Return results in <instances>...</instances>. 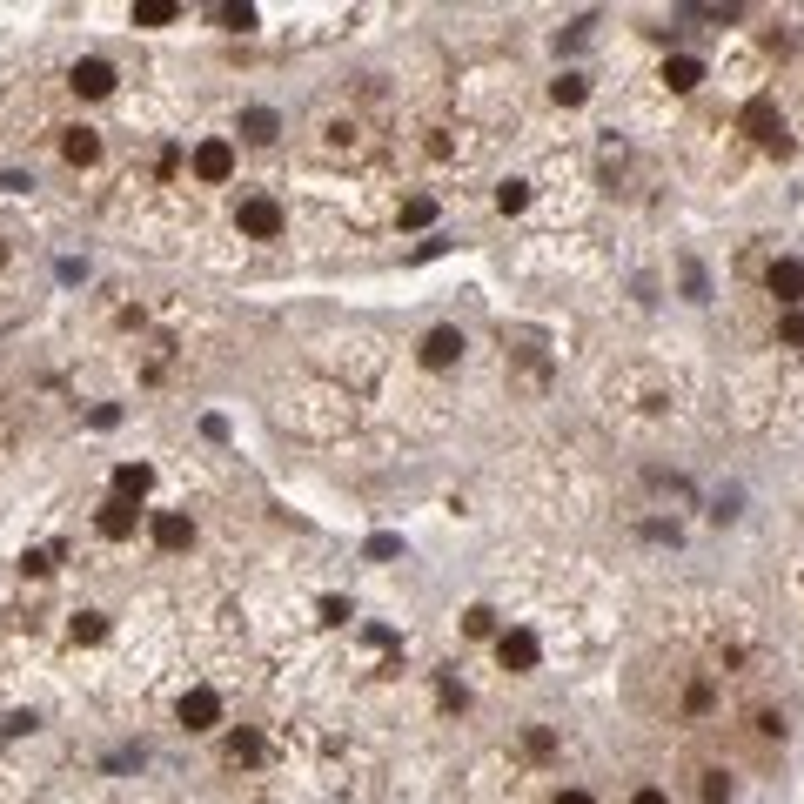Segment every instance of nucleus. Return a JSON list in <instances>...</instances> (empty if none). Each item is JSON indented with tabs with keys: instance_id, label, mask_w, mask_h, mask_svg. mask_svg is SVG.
<instances>
[{
	"instance_id": "f257e3e1",
	"label": "nucleus",
	"mask_w": 804,
	"mask_h": 804,
	"mask_svg": "<svg viewBox=\"0 0 804 804\" xmlns=\"http://www.w3.org/2000/svg\"><path fill=\"white\" fill-rule=\"evenodd\" d=\"M235 228H242L248 242H275V235L289 228V215H282V201H275V195H242V201H235Z\"/></svg>"
},
{
	"instance_id": "f03ea898",
	"label": "nucleus",
	"mask_w": 804,
	"mask_h": 804,
	"mask_svg": "<svg viewBox=\"0 0 804 804\" xmlns=\"http://www.w3.org/2000/svg\"><path fill=\"white\" fill-rule=\"evenodd\" d=\"M737 128L751 134V141H764V148H791V134H784V114H778V101H771V94H751V101H744V114H737Z\"/></svg>"
},
{
	"instance_id": "7ed1b4c3",
	"label": "nucleus",
	"mask_w": 804,
	"mask_h": 804,
	"mask_svg": "<svg viewBox=\"0 0 804 804\" xmlns=\"http://www.w3.org/2000/svg\"><path fill=\"white\" fill-rule=\"evenodd\" d=\"M188 175H195L201 188H222V181L235 175V141H222V134L195 141V155H188Z\"/></svg>"
},
{
	"instance_id": "20e7f679",
	"label": "nucleus",
	"mask_w": 804,
	"mask_h": 804,
	"mask_svg": "<svg viewBox=\"0 0 804 804\" xmlns=\"http://www.w3.org/2000/svg\"><path fill=\"white\" fill-rule=\"evenodd\" d=\"M67 88L81 94V101H108V94H114V67L101 61V54H88V61L67 67Z\"/></svg>"
},
{
	"instance_id": "39448f33",
	"label": "nucleus",
	"mask_w": 804,
	"mask_h": 804,
	"mask_svg": "<svg viewBox=\"0 0 804 804\" xmlns=\"http://www.w3.org/2000/svg\"><path fill=\"white\" fill-rule=\"evenodd\" d=\"M94 530L108 536V543H128V536L141 530V510H134V496H108V503H101V516H94Z\"/></svg>"
},
{
	"instance_id": "423d86ee",
	"label": "nucleus",
	"mask_w": 804,
	"mask_h": 804,
	"mask_svg": "<svg viewBox=\"0 0 804 804\" xmlns=\"http://www.w3.org/2000/svg\"><path fill=\"white\" fill-rule=\"evenodd\" d=\"M764 289L778 295L784 309H804V262H791V255L771 262V268H764Z\"/></svg>"
},
{
	"instance_id": "0eeeda50",
	"label": "nucleus",
	"mask_w": 804,
	"mask_h": 804,
	"mask_svg": "<svg viewBox=\"0 0 804 804\" xmlns=\"http://www.w3.org/2000/svg\"><path fill=\"white\" fill-rule=\"evenodd\" d=\"M148 536H155V550H188L195 523H188V510H155L148 516Z\"/></svg>"
},
{
	"instance_id": "6e6552de",
	"label": "nucleus",
	"mask_w": 804,
	"mask_h": 804,
	"mask_svg": "<svg viewBox=\"0 0 804 804\" xmlns=\"http://www.w3.org/2000/svg\"><path fill=\"white\" fill-rule=\"evenodd\" d=\"M536 657H543V650H536L530 630H503V637H496V664L516 670V677H523V670H536Z\"/></svg>"
},
{
	"instance_id": "1a4fd4ad",
	"label": "nucleus",
	"mask_w": 804,
	"mask_h": 804,
	"mask_svg": "<svg viewBox=\"0 0 804 804\" xmlns=\"http://www.w3.org/2000/svg\"><path fill=\"white\" fill-rule=\"evenodd\" d=\"M449 362H463V329H456V322L423 335V369H449Z\"/></svg>"
},
{
	"instance_id": "9d476101",
	"label": "nucleus",
	"mask_w": 804,
	"mask_h": 804,
	"mask_svg": "<svg viewBox=\"0 0 804 804\" xmlns=\"http://www.w3.org/2000/svg\"><path fill=\"white\" fill-rule=\"evenodd\" d=\"M181 724H188V731H215V724H222V697L208 691V684H195V691L181 697Z\"/></svg>"
},
{
	"instance_id": "9b49d317",
	"label": "nucleus",
	"mask_w": 804,
	"mask_h": 804,
	"mask_svg": "<svg viewBox=\"0 0 804 804\" xmlns=\"http://www.w3.org/2000/svg\"><path fill=\"white\" fill-rule=\"evenodd\" d=\"M61 155H67V168H94V161H101V134H94V128H67L61 134Z\"/></svg>"
},
{
	"instance_id": "f8f14e48",
	"label": "nucleus",
	"mask_w": 804,
	"mask_h": 804,
	"mask_svg": "<svg viewBox=\"0 0 804 804\" xmlns=\"http://www.w3.org/2000/svg\"><path fill=\"white\" fill-rule=\"evenodd\" d=\"M664 81H670V94H691L697 81H704V61H697V54H670V61H664Z\"/></svg>"
},
{
	"instance_id": "ddd939ff",
	"label": "nucleus",
	"mask_w": 804,
	"mask_h": 804,
	"mask_svg": "<svg viewBox=\"0 0 804 804\" xmlns=\"http://www.w3.org/2000/svg\"><path fill=\"white\" fill-rule=\"evenodd\" d=\"M67 637H74V644H101V637H108V617H101V610H74V617H67Z\"/></svg>"
},
{
	"instance_id": "4468645a",
	"label": "nucleus",
	"mask_w": 804,
	"mask_h": 804,
	"mask_svg": "<svg viewBox=\"0 0 804 804\" xmlns=\"http://www.w3.org/2000/svg\"><path fill=\"white\" fill-rule=\"evenodd\" d=\"M181 7L175 0H134V27H175Z\"/></svg>"
},
{
	"instance_id": "2eb2a0df",
	"label": "nucleus",
	"mask_w": 804,
	"mask_h": 804,
	"mask_svg": "<svg viewBox=\"0 0 804 804\" xmlns=\"http://www.w3.org/2000/svg\"><path fill=\"white\" fill-rule=\"evenodd\" d=\"M242 134H248V141H275L282 121H275V108H242Z\"/></svg>"
},
{
	"instance_id": "dca6fc26",
	"label": "nucleus",
	"mask_w": 804,
	"mask_h": 804,
	"mask_svg": "<svg viewBox=\"0 0 804 804\" xmlns=\"http://www.w3.org/2000/svg\"><path fill=\"white\" fill-rule=\"evenodd\" d=\"M148 483H155V469H148V463H121V469H114V496H141Z\"/></svg>"
},
{
	"instance_id": "f3484780",
	"label": "nucleus",
	"mask_w": 804,
	"mask_h": 804,
	"mask_svg": "<svg viewBox=\"0 0 804 804\" xmlns=\"http://www.w3.org/2000/svg\"><path fill=\"white\" fill-rule=\"evenodd\" d=\"M429 222H436V201H429V195L402 201V228H429Z\"/></svg>"
},
{
	"instance_id": "a211bd4d",
	"label": "nucleus",
	"mask_w": 804,
	"mask_h": 804,
	"mask_svg": "<svg viewBox=\"0 0 804 804\" xmlns=\"http://www.w3.org/2000/svg\"><path fill=\"white\" fill-rule=\"evenodd\" d=\"M583 94H590V88H583L577 74H557V81H550V101H557V108H577Z\"/></svg>"
},
{
	"instance_id": "6ab92c4d",
	"label": "nucleus",
	"mask_w": 804,
	"mask_h": 804,
	"mask_svg": "<svg viewBox=\"0 0 804 804\" xmlns=\"http://www.w3.org/2000/svg\"><path fill=\"white\" fill-rule=\"evenodd\" d=\"M496 208H503V215H523V208H530V188H523V181H503V188H496Z\"/></svg>"
},
{
	"instance_id": "aec40b11",
	"label": "nucleus",
	"mask_w": 804,
	"mask_h": 804,
	"mask_svg": "<svg viewBox=\"0 0 804 804\" xmlns=\"http://www.w3.org/2000/svg\"><path fill=\"white\" fill-rule=\"evenodd\" d=\"M228 758H235V764H255V758H262V737H255V731H235V737H228Z\"/></svg>"
},
{
	"instance_id": "412c9836",
	"label": "nucleus",
	"mask_w": 804,
	"mask_h": 804,
	"mask_svg": "<svg viewBox=\"0 0 804 804\" xmlns=\"http://www.w3.org/2000/svg\"><path fill=\"white\" fill-rule=\"evenodd\" d=\"M778 342H784V349H804V309H784V322H778Z\"/></svg>"
},
{
	"instance_id": "4be33fe9",
	"label": "nucleus",
	"mask_w": 804,
	"mask_h": 804,
	"mask_svg": "<svg viewBox=\"0 0 804 804\" xmlns=\"http://www.w3.org/2000/svg\"><path fill=\"white\" fill-rule=\"evenodd\" d=\"M215 21H222L228 34H248V27H255V7H215Z\"/></svg>"
},
{
	"instance_id": "5701e85b",
	"label": "nucleus",
	"mask_w": 804,
	"mask_h": 804,
	"mask_svg": "<svg viewBox=\"0 0 804 804\" xmlns=\"http://www.w3.org/2000/svg\"><path fill=\"white\" fill-rule=\"evenodd\" d=\"M490 630H496V610H483V603H476V610L463 617V637H490Z\"/></svg>"
},
{
	"instance_id": "b1692460",
	"label": "nucleus",
	"mask_w": 804,
	"mask_h": 804,
	"mask_svg": "<svg viewBox=\"0 0 804 804\" xmlns=\"http://www.w3.org/2000/svg\"><path fill=\"white\" fill-rule=\"evenodd\" d=\"M697 791H704V804H724V798H731V778H724V771H704Z\"/></svg>"
},
{
	"instance_id": "393cba45",
	"label": "nucleus",
	"mask_w": 804,
	"mask_h": 804,
	"mask_svg": "<svg viewBox=\"0 0 804 804\" xmlns=\"http://www.w3.org/2000/svg\"><path fill=\"white\" fill-rule=\"evenodd\" d=\"M523 744H530V758H550V751H557V737H550V731H543V724H536V731H530V737H523Z\"/></svg>"
},
{
	"instance_id": "a878e982",
	"label": "nucleus",
	"mask_w": 804,
	"mask_h": 804,
	"mask_svg": "<svg viewBox=\"0 0 804 804\" xmlns=\"http://www.w3.org/2000/svg\"><path fill=\"white\" fill-rule=\"evenodd\" d=\"M630 804H670L664 784H644V791H630Z\"/></svg>"
},
{
	"instance_id": "bb28decb",
	"label": "nucleus",
	"mask_w": 804,
	"mask_h": 804,
	"mask_svg": "<svg viewBox=\"0 0 804 804\" xmlns=\"http://www.w3.org/2000/svg\"><path fill=\"white\" fill-rule=\"evenodd\" d=\"M557 804H597L590 791H557Z\"/></svg>"
},
{
	"instance_id": "cd10ccee",
	"label": "nucleus",
	"mask_w": 804,
	"mask_h": 804,
	"mask_svg": "<svg viewBox=\"0 0 804 804\" xmlns=\"http://www.w3.org/2000/svg\"><path fill=\"white\" fill-rule=\"evenodd\" d=\"M798 583H804V577H798Z\"/></svg>"
}]
</instances>
